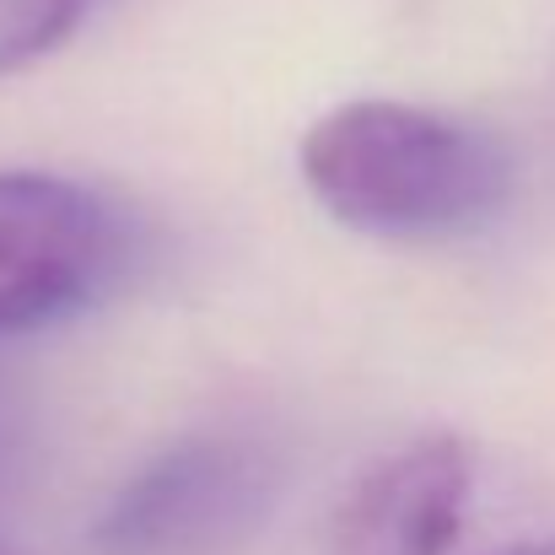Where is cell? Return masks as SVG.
<instances>
[{
	"instance_id": "cell-4",
	"label": "cell",
	"mask_w": 555,
	"mask_h": 555,
	"mask_svg": "<svg viewBox=\"0 0 555 555\" xmlns=\"http://www.w3.org/2000/svg\"><path fill=\"white\" fill-rule=\"evenodd\" d=\"M475 507V448L459 431L399 442L357 475L330 524V555H453Z\"/></svg>"
},
{
	"instance_id": "cell-1",
	"label": "cell",
	"mask_w": 555,
	"mask_h": 555,
	"mask_svg": "<svg viewBox=\"0 0 555 555\" xmlns=\"http://www.w3.org/2000/svg\"><path fill=\"white\" fill-rule=\"evenodd\" d=\"M297 173L340 227L383 243L469 237L513 199V163L491 130L399 98L319 114L302 130Z\"/></svg>"
},
{
	"instance_id": "cell-7",
	"label": "cell",
	"mask_w": 555,
	"mask_h": 555,
	"mask_svg": "<svg viewBox=\"0 0 555 555\" xmlns=\"http://www.w3.org/2000/svg\"><path fill=\"white\" fill-rule=\"evenodd\" d=\"M507 555H555V540H534V545H518V551Z\"/></svg>"
},
{
	"instance_id": "cell-8",
	"label": "cell",
	"mask_w": 555,
	"mask_h": 555,
	"mask_svg": "<svg viewBox=\"0 0 555 555\" xmlns=\"http://www.w3.org/2000/svg\"><path fill=\"white\" fill-rule=\"evenodd\" d=\"M0 555H22L16 545H11V540H5V529H0Z\"/></svg>"
},
{
	"instance_id": "cell-2",
	"label": "cell",
	"mask_w": 555,
	"mask_h": 555,
	"mask_svg": "<svg viewBox=\"0 0 555 555\" xmlns=\"http://www.w3.org/2000/svg\"><path fill=\"white\" fill-rule=\"evenodd\" d=\"M275 496L281 453L259 431H189L103 502L87 555H237L264 529Z\"/></svg>"
},
{
	"instance_id": "cell-6",
	"label": "cell",
	"mask_w": 555,
	"mask_h": 555,
	"mask_svg": "<svg viewBox=\"0 0 555 555\" xmlns=\"http://www.w3.org/2000/svg\"><path fill=\"white\" fill-rule=\"evenodd\" d=\"M22 469H27V415H22L16 393L0 377V507L16 496Z\"/></svg>"
},
{
	"instance_id": "cell-3",
	"label": "cell",
	"mask_w": 555,
	"mask_h": 555,
	"mask_svg": "<svg viewBox=\"0 0 555 555\" xmlns=\"http://www.w3.org/2000/svg\"><path fill=\"white\" fill-rule=\"evenodd\" d=\"M135 259L130 216L60 173H0V335L103 302Z\"/></svg>"
},
{
	"instance_id": "cell-5",
	"label": "cell",
	"mask_w": 555,
	"mask_h": 555,
	"mask_svg": "<svg viewBox=\"0 0 555 555\" xmlns=\"http://www.w3.org/2000/svg\"><path fill=\"white\" fill-rule=\"evenodd\" d=\"M108 0H0V76L65 49Z\"/></svg>"
}]
</instances>
